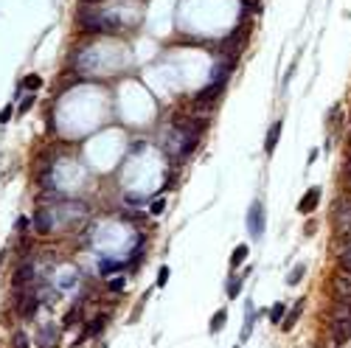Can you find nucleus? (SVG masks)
Returning a JSON list of instances; mask_svg holds the SVG:
<instances>
[{
  "instance_id": "obj_1",
  "label": "nucleus",
  "mask_w": 351,
  "mask_h": 348,
  "mask_svg": "<svg viewBox=\"0 0 351 348\" xmlns=\"http://www.w3.org/2000/svg\"><path fill=\"white\" fill-rule=\"evenodd\" d=\"M197 141H200V135H189V132H183V129H177V127H172V129H169V135H166V143H163V149H166V155L186 158V155H191V152H194Z\"/></svg>"
},
{
  "instance_id": "obj_2",
  "label": "nucleus",
  "mask_w": 351,
  "mask_h": 348,
  "mask_svg": "<svg viewBox=\"0 0 351 348\" xmlns=\"http://www.w3.org/2000/svg\"><path fill=\"white\" fill-rule=\"evenodd\" d=\"M247 230H250L253 239H261V233H264V205L258 200L253 202L250 211H247Z\"/></svg>"
},
{
  "instance_id": "obj_3",
  "label": "nucleus",
  "mask_w": 351,
  "mask_h": 348,
  "mask_svg": "<svg viewBox=\"0 0 351 348\" xmlns=\"http://www.w3.org/2000/svg\"><path fill=\"white\" fill-rule=\"evenodd\" d=\"M335 295H337L340 301L351 303V269L343 267L337 275H335Z\"/></svg>"
},
{
  "instance_id": "obj_4",
  "label": "nucleus",
  "mask_w": 351,
  "mask_h": 348,
  "mask_svg": "<svg viewBox=\"0 0 351 348\" xmlns=\"http://www.w3.org/2000/svg\"><path fill=\"white\" fill-rule=\"evenodd\" d=\"M318 202H320V188L315 186L303 194V200L298 202V211H301V214H312V211L318 208Z\"/></svg>"
},
{
  "instance_id": "obj_5",
  "label": "nucleus",
  "mask_w": 351,
  "mask_h": 348,
  "mask_svg": "<svg viewBox=\"0 0 351 348\" xmlns=\"http://www.w3.org/2000/svg\"><path fill=\"white\" fill-rule=\"evenodd\" d=\"M59 329H54V326H48V329H42L40 334H37V346L40 348H54L56 343H59Z\"/></svg>"
},
{
  "instance_id": "obj_6",
  "label": "nucleus",
  "mask_w": 351,
  "mask_h": 348,
  "mask_svg": "<svg viewBox=\"0 0 351 348\" xmlns=\"http://www.w3.org/2000/svg\"><path fill=\"white\" fill-rule=\"evenodd\" d=\"M51 228H54V222H51V211L40 208V211L34 214V230L45 236V233H51Z\"/></svg>"
},
{
  "instance_id": "obj_7",
  "label": "nucleus",
  "mask_w": 351,
  "mask_h": 348,
  "mask_svg": "<svg viewBox=\"0 0 351 348\" xmlns=\"http://www.w3.org/2000/svg\"><path fill=\"white\" fill-rule=\"evenodd\" d=\"M335 222H337L340 228H343V225H351V197L337 202V208H335Z\"/></svg>"
},
{
  "instance_id": "obj_8",
  "label": "nucleus",
  "mask_w": 351,
  "mask_h": 348,
  "mask_svg": "<svg viewBox=\"0 0 351 348\" xmlns=\"http://www.w3.org/2000/svg\"><path fill=\"white\" fill-rule=\"evenodd\" d=\"M37 309H40V298H37V292L34 295H23V298H20V315H23V317H34Z\"/></svg>"
},
{
  "instance_id": "obj_9",
  "label": "nucleus",
  "mask_w": 351,
  "mask_h": 348,
  "mask_svg": "<svg viewBox=\"0 0 351 348\" xmlns=\"http://www.w3.org/2000/svg\"><path fill=\"white\" fill-rule=\"evenodd\" d=\"M34 275H37V269L31 267V264H23V267L12 275V284L14 286H26L28 281H34Z\"/></svg>"
},
{
  "instance_id": "obj_10",
  "label": "nucleus",
  "mask_w": 351,
  "mask_h": 348,
  "mask_svg": "<svg viewBox=\"0 0 351 348\" xmlns=\"http://www.w3.org/2000/svg\"><path fill=\"white\" fill-rule=\"evenodd\" d=\"M303 306H306V298H301L295 306L289 309V315L284 317V332H292V326L298 323V317H301V312H303Z\"/></svg>"
},
{
  "instance_id": "obj_11",
  "label": "nucleus",
  "mask_w": 351,
  "mask_h": 348,
  "mask_svg": "<svg viewBox=\"0 0 351 348\" xmlns=\"http://www.w3.org/2000/svg\"><path fill=\"white\" fill-rule=\"evenodd\" d=\"M281 129H284L281 121H275V124L270 127V132H267V143H264V152H267V155L275 152V143H278V138H281Z\"/></svg>"
},
{
  "instance_id": "obj_12",
  "label": "nucleus",
  "mask_w": 351,
  "mask_h": 348,
  "mask_svg": "<svg viewBox=\"0 0 351 348\" xmlns=\"http://www.w3.org/2000/svg\"><path fill=\"white\" fill-rule=\"evenodd\" d=\"M104 323H107V317H104V315H98L96 320H90V323H87V329H84V334L79 337V343H84V340H90V337H96L98 332H101V329H104Z\"/></svg>"
},
{
  "instance_id": "obj_13",
  "label": "nucleus",
  "mask_w": 351,
  "mask_h": 348,
  "mask_svg": "<svg viewBox=\"0 0 351 348\" xmlns=\"http://www.w3.org/2000/svg\"><path fill=\"white\" fill-rule=\"evenodd\" d=\"M225 320H228V312H225V309H219L214 317H211V334L222 332V329H225Z\"/></svg>"
},
{
  "instance_id": "obj_14",
  "label": "nucleus",
  "mask_w": 351,
  "mask_h": 348,
  "mask_svg": "<svg viewBox=\"0 0 351 348\" xmlns=\"http://www.w3.org/2000/svg\"><path fill=\"white\" fill-rule=\"evenodd\" d=\"M244 258H247V244H239V247L230 253V267L236 269V267H239V264L244 261Z\"/></svg>"
},
{
  "instance_id": "obj_15",
  "label": "nucleus",
  "mask_w": 351,
  "mask_h": 348,
  "mask_svg": "<svg viewBox=\"0 0 351 348\" xmlns=\"http://www.w3.org/2000/svg\"><path fill=\"white\" fill-rule=\"evenodd\" d=\"M101 275H104V278H107V275H112V272H118V269H124V264L121 261H112V258H107V261H101Z\"/></svg>"
},
{
  "instance_id": "obj_16",
  "label": "nucleus",
  "mask_w": 351,
  "mask_h": 348,
  "mask_svg": "<svg viewBox=\"0 0 351 348\" xmlns=\"http://www.w3.org/2000/svg\"><path fill=\"white\" fill-rule=\"evenodd\" d=\"M20 84H23V90H40V87H42V79L37 76V73H31V76H26Z\"/></svg>"
},
{
  "instance_id": "obj_17",
  "label": "nucleus",
  "mask_w": 351,
  "mask_h": 348,
  "mask_svg": "<svg viewBox=\"0 0 351 348\" xmlns=\"http://www.w3.org/2000/svg\"><path fill=\"white\" fill-rule=\"evenodd\" d=\"M284 312H287V306H284V303H272V309H270V320H272V323H281Z\"/></svg>"
},
{
  "instance_id": "obj_18",
  "label": "nucleus",
  "mask_w": 351,
  "mask_h": 348,
  "mask_svg": "<svg viewBox=\"0 0 351 348\" xmlns=\"http://www.w3.org/2000/svg\"><path fill=\"white\" fill-rule=\"evenodd\" d=\"M303 272H306V264H298V267L289 272V278H287V281H289V284H298L301 278H303Z\"/></svg>"
},
{
  "instance_id": "obj_19",
  "label": "nucleus",
  "mask_w": 351,
  "mask_h": 348,
  "mask_svg": "<svg viewBox=\"0 0 351 348\" xmlns=\"http://www.w3.org/2000/svg\"><path fill=\"white\" fill-rule=\"evenodd\" d=\"M12 112H14V104H6V107L0 110V124H9V121H12Z\"/></svg>"
},
{
  "instance_id": "obj_20",
  "label": "nucleus",
  "mask_w": 351,
  "mask_h": 348,
  "mask_svg": "<svg viewBox=\"0 0 351 348\" xmlns=\"http://www.w3.org/2000/svg\"><path fill=\"white\" fill-rule=\"evenodd\" d=\"M14 348H28V340L23 332H14Z\"/></svg>"
},
{
  "instance_id": "obj_21",
  "label": "nucleus",
  "mask_w": 351,
  "mask_h": 348,
  "mask_svg": "<svg viewBox=\"0 0 351 348\" xmlns=\"http://www.w3.org/2000/svg\"><path fill=\"white\" fill-rule=\"evenodd\" d=\"M239 289H242V281H236V278H233V281L228 284V298H236Z\"/></svg>"
},
{
  "instance_id": "obj_22",
  "label": "nucleus",
  "mask_w": 351,
  "mask_h": 348,
  "mask_svg": "<svg viewBox=\"0 0 351 348\" xmlns=\"http://www.w3.org/2000/svg\"><path fill=\"white\" fill-rule=\"evenodd\" d=\"M166 281H169V267H160L158 269V286H166Z\"/></svg>"
},
{
  "instance_id": "obj_23",
  "label": "nucleus",
  "mask_w": 351,
  "mask_h": 348,
  "mask_svg": "<svg viewBox=\"0 0 351 348\" xmlns=\"http://www.w3.org/2000/svg\"><path fill=\"white\" fill-rule=\"evenodd\" d=\"M340 261H343V267H346V269H351V241H349V247H346V253H343Z\"/></svg>"
},
{
  "instance_id": "obj_24",
  "label": "nucleus",
  "mask_w": 351,
  "mask_h": 348,
  "mask_svg": "<svg viewBox=\"0 0 351 348\" xmlns=\"http://www.w3.org/2000/svg\"><path fill=\"white\" fill-rule=\"evenodd\" d=\"M124 289V278H112L110 281V292H121Z\"/></svg>"
},
{
  "instance_id": "obj_25",
  "label": "nucleus",
  "mask_w": 351,
  "mask_h": 348,
  "mask_svg": "<svg viewBox=\"0 0 351 348\" xmlns=\"http://www.w3.org/2000/svg\"><path fill=\"white\" fill-rule=\"evenodd\" d=\"M163 208H166V200H155V202H152V214H155V216L160 214Z\"/></svg>"
},
{
  "instance_id": "obj_26",
  "label": "nucleus",
  "mask_w": 351,
  "mask_h": 348,
  "mask_svg": "<svg viewBox=\"0 0 351 348\" xmlns=\"http://www.w3.org/2000/svg\"><path fill=\"white\" fill-rule=\"evenodd\" d=\"M34 107V95H28L26 101H23V104H20V112H28V110Z\"/></svg>"
},
{
  "instance_id": "obj_27",
  "label": "nucleus",
  "mask_w": 351,
  "mask_h": 348,
  "mask_svg": "<svg viewBox=\"0 0 351 348\" xmlns=\"http://www.w3.org/2000/svg\"><path fill=\"white\" fill-rule=\"evenodd\" d=\"M26 228H28V219H26V216H23V219L17 222V230H26Z\"/></svg>"
},
{
  "instance_id": "obj_28",
  "label": "nucleus",
  "mask_w": 351,
  "mask_h": 348,
  "mask_svg": "<svg viewBox=\"0 0 351 348\" xmlns=\"http://www.w3.org/2000/svg\"><path fill=\"white\" fill-rule=\"evenodd\" d=\"M84 3H98V0H84Z\"/></svg>"
},
{
  "instance_id": "obj_29",
  "label": "nucleus",
  "mask_w": 351,
  "mask_h": 348,
  "mask_svg": "<svg viewBox=\"0 0 351 348\" xmlns=\"http://www.w3.org/2000/svg\"><path fill=\"white\" fill-rule=\"evenodd\" d=\"M236 348H239V346H236Z\"/></svg>"
}]
</instances>
